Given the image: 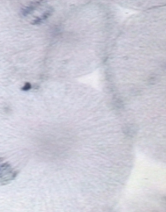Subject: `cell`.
Wrapping results in <instances>:
<instances>
[{"label":"cell","mask_w":166,"mask_h":212,"mask_svg":"<svg viewBox=\"0 0 166 212\" xmlns=\"http://www.w3.org/2000/svg\"><path fill=\"white\" fill-rule=\"evenodd\" d=\"M41 22V19L39 18H37L35 20H34L33 22H32V24H39Z\"/></svg>","instance_id":"obj_4"},{"label":"cell","mask_w":166,"mask_h":212,"mask_svg":"<svg viewBox=\"0 0 166 212\" xmlns=\"http://www.w3.org/2000/svg\"><path fill=\"white\" fill-rule=\"evenodd\" d=\"M119 9V15L121 16H128L132 15L135 13H136V11H135L127 9V8H122L121 7H120Z\"/></svg>","instance_id":"obj_3"},{"label":"cell","mask_w":166,"mask_h":212,"mask_svg":"<svg viewBox=\"0 0 166 212\" xmlns=\"http://www.w3.org/2000/svg\"><path fill=\"white\" fill-rule=\"evenodd\" d=\"M50 11H48V12H46L45 13H44L43 15V18L44 19H45V18H47V17L49 16V15H50Z\"/></svg>","instance_id":"obj_6"},{"label":"cell","mask_w":166,"mask_h":212,"mask_svg":"<svg viewBox=\"0 0 166 212\" xmlns=\"http://www.w3.org/2000/svg\"><path fill=\"white\" fill-rule=\"evenodd\" d=\"M18 174L8 163L0 165V178L1 180L5 183L15 178Z\"/></svg>","instance_id":"obj_1"},{"label":"cell","mask_w":166,"mask_h":212,"mask_svg":"<svg viewBox=\"0 0 166 212\" xmlns=\"http://www.w3.org/2000/svg\"><path fill=\"white\" fill-rule=\"evenodd\" d=\"M123 131L127 136H134L137 133L138 127L134 124H129L124 126Z\"/></svg>","instance_id":"obj_2"},{"label":"cell","mask_w":166,"mask_h":212,"mask_svg":"<svg viewBox=\"0 0 166 212\" xmlns=\"http://www.w3.org/2000/svg\"><path fill=\"white\" fill-rule=\"evenodd\" d=\"M30 83H27V84L25 85V86H24V88H23V89H24V90H28V89H30Z\"/></svg>","instance_id":"obj_5"}]
</instances>
